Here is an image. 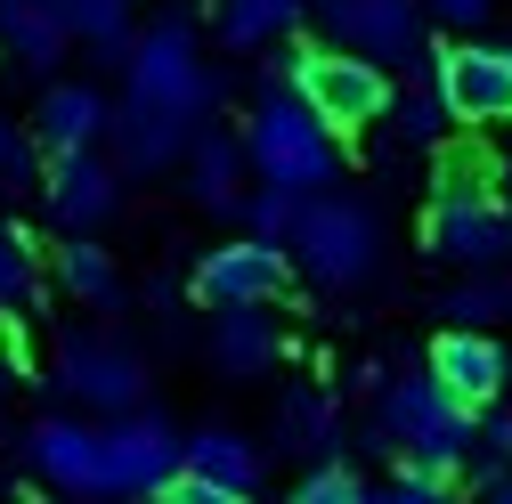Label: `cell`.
<instances>
[{"label":"cell","mask_w":512,"mask_h":504,"mask_svg":"<svg viewBox=\"0 0 512 504\" xmlns=\"http://www.w3.org/2000/svg\"><path fill=\"white\" fill-rule=\"evenodd\" d=\"M25 464L66 496H106V431H90L74 415H41L25 431Z\"/></svg>","instance_id":"cell-11"},{"label":"cell","mask_w":512,"mask_h":504,"mask_svg":"<svg viewBox=\"0 0 512 504\" xmlns=\"http://www.w3.org/2000/svg\"><path fill=\"white\" fill-rule=\"evenodd\" d=\"M399 504H447V488H415V480H399Z\"/></svg>","instance_id":"cell-34"},{"label":"cell","mask_w":512,"mask_h":504,"mask_svg":"<svg viewBox=\"0 0 512 504\" xmlns=\"http://www.w3.org/2000/svg\"><path fill=\"white\" fill-rule=\"evenodd\" d=\"M439 261H464V269H488L512 252V212L488 196V187H439L431 196V220H423Z\"/></svg>","instance_id":"cell-9"},{"label":"cell","mask_w":512,"mask_h":504,"mask_svg":"<svg viewBox=\"0 0 512 504\" xmlns=\"http://www.w3.org/2000/svg\"><path fill=\"white\" fill-rule=\"evenodd\" d=\"M57 285H66L74 301H90V309H114V301H122V269L106 261L90 236H74L66 252H57Z\"/></svg>","instance_id":"cell-23"},{"label":"cell","mask_w":512,"mask_h":504,"mask_svg":"<svg viewBox=\"0 0 512 504\" xmlns=\"http://www.w3.org/2000/svg\"><path fill=\"white\" fill-rule=\"evenodd\" d=\"M212 358L220 374H261L277 358V326H269V309H220V326H212Z\"/></svg>","instance_id":"cell-20"},{"label":"cell","mask_w":512,"mask_h":504,"mask_svg":"<svg viewBox=\"0 0 512 504\" xmlns=\"http://www.w3.org/2000/svg\"><path fill=\"white\" fill-rule=\"evenodd\" d=\"M196 131H204V122H187V114H171V106H139V98L114 106V147H122V163H131L139 179L171 171L187 147H196Z\"/></svg>","instance_id":"cell-16"},{"label":"cell","mask_w":512,"mask_h":504,"mask_svg":"<svg viewBox=\"0 0 512 504\" xmlns=\"http://www.w3.org/2000/svg\"><path fill=\"white\" fill-rule=\"evenodd\" d=\"M431 90L447 98V114L456 122H512V49L496 41H456L431 57Z\"/></svg>","instance_id":"cell-8"},{"label":"cell","mask_w":512,"mask_h":504,"mask_svg":"<svg viewBox=\"0 0 512 504\" xmlns=\"http://www.w3.org/2000/svg\"><path fill=\"white\" fill-rule=\"evenodd\" d=\"M447 122H456V114H447V98H439V90H415V98H399V131H407V139H439Z\"/></svg>","instance_id":"cell-29"},{"label":"cell","mask_w":512,"mask_h":504,"mask_svg":"<svg viewBox=\"0 0 512 504\" xmlns=\"http://www.w3.org/2000/svg\"><path fill=\"white\" fill-rule=\"evenodd\" d=\"M57 391L82 399V407H106V415H139L147 366H139L131 342H114V334H66L57 342Z\"/></svg>","instance_id":"cell-7"},{"label":"cell","mask_w":512,"mask_h":504,"mask_svg":"<svg viewBox=\"0 0 512 504\" xmlns=\"http://www.w3.org/2000/svg\"><path fill=\"white\" fill-rule=\"evenodd\" d=\"M496 504H512V480H504V488H496Z\"/></svg>","instance_id":"cell-36"},{"label":"cell","mask_w":512,"mask_h":504,"mask_svg":"<svg viewBox=\"0 0 512 504\" xmlns=\"http://www.w3.org/2000/svg\"><path fill=\"white\" fill-rule=\"evenodd\" d=\"M244 155H252V171H261V187H293V196H317V187L342 171L334 131L309 114V98H285V90H269L261 106H252Z\"/></svg>","instance_id":"cell-2"},{"label":"cell","mask_w":512,"mask_h":504,"mask_svg":"<svg viewBox=\"0 0 512 504\" xmlns=\"http://www.w3.org/2000/svg\"><path fill=\"white\" fill-rule=\"evenodd\" d=\"M277 439H285V448L326 456V448H334V399H326V391H293V399H285V431H277Z\"/></svg>","instance_id":"cell-27"},{"label":"cell","mask_w":512,"mask_h":504,"mask_svg":"<svg viewBox=\"0 0 512 504\" xmlns=\"http://www.w3.org/2000/svg\"><path fill=\"white\" fill-rule=\"evenodd\" d=\"M66 9L57 0H0V49L17 57V66H33V74H49L57 57H66Z\"/></svg>","instance_id":"cell-17"},{"label":"cell","mask_w":512,"mask_h":504,"mask_svg":"<svg viewBox=\"0 0 512 504\" xmlns=\"http://www.w3.org/2000/svg\"><path fill=\"white\" fill-rule=\"evenodd\" d=\"M187 472H196V480H220V488H261V448H252V439L244 431H187Z\"/></svg>","instance_id":"cell-19"},{"label":"cell","mask_w":512,"mask_h":504,"mask_svg":"<svg viewBox=\"0 0 512 504\" xmlns=\"http://www.w3.org/2000/svg\"><path fill=\"white\" fill-rule=\"evenodd\" d=\"M66 9V33L74 41H90L98 57H114V66H131V0H57Z\"/></svg>","instance_id":"cell-21"},{"label":"cell","mask_w":512,"mask_h":504,"mask_svg":"<svg viewBox=\"0 0 512 504\" xmlns=\"http://www.w3.org/2000/svg\"><path fill=\"white\" fill-rule=\"evenodd\" d=\"M301 25V0H220V41L228 49H269Z\"/></svg>","instance_id":"cell-22"},{"label":"cell","mask_w":512,"mask_h":504,"mask_svg":"<svg viewBox=\"0 0 512 504\" xmlns=\"http://www.w3.org/2000/svg\"><path fill=\"white\" fill-rule=\"evenodd\" d=\"M293 261H301L317 285H358V277L382 261L374 204H358V196H309L301 236H293Z\"/></svg>","instance_id":"cell-4"},{"label":"cell","mask_w":512,"mask_h":504,"mask_svg":"<svg viewBox=\"0 0 512 504\" xmlns=\"http://www.w3.org/2000/svg\"><path fill=\"white\" fill-rule=\"evenodd\" d=\"M301 212H309V196H293V187H252L244 196V228H252V244H293L301 236Z\"/></svg>","instance_id":"cell-24"},{"label":"cell","mask_w":512,"mask_h":504,"mask_svg":"<svg viewBox=\"0 0 512 504\" xmlns=\"http://www.w3.org/2000/svg\"><path fill=\"white\" fill-rule=\"evenodd\" d=\"M480 448H488V480H496V464H512V415H480Z\"/></svg>","instance_id":"cell-32"},{"label":"cell","mask_w":512,"mask_h":504,"mask_svg":"<svg viewBox=\"0 0 512 504\" xmlns=\"http://www.w3.org/2000/svg\"><path fill=\"white\" fill-rule=\"evenodd\" d=\"M252 171V155H244V139H228V131H196V147H187V196L196 204H212V212H244L236 204V179Z\"/></svg>","instance_id":"cell-18"},{"label":"cell","mask_w":512,"mask_h":504,"mask_svg":"<svg viewBox=\"0 0 512 504\" xmlns=\"http://www.w3.org/2000/svg\"><path fill=\"white\" fill-rule=\"evenodd\" d=\"M472 407L439 383V374H423V383H382V415H374V439L399 456V480L415 488H447L464 472L472 456Z\"/></svg>","instance_id":"cell-1"},{"label":"cell","mask_w":512,"mask_h":504,"mask_svg":"<svg viewBox=\"0 0 512 504\" xmlns=\"http://www.w3.org/2000/svg\"><path fill=\"white\" fill-rule=\"evenodd\" d=\"M41 204H49L57 228H74V236H90L98 220H114V171H106V155L98 147L90 155H49Z\"/></svg>","instance_id":"cell-14"},{"label":"cell","mask_w":512,"mask_h":504,"mask_svg":"<svg viewBox=\"0 0 512 504\" xmlns=\"http://www.w3.org/2000/svg\"><path fill=\"white\" fill-rule=\"evenodd\" d=\"M131 98L139 106H171V114H187V122H204L212 106H220V74H204V49H196V25L187 17H163L139 49H131Z\"/></svg>","instance_id":"cell-3"},{"label":"cell","mask_w":512,"mask_h":504,"mask_svg":"<svg viewBox=\"0 0 512 504\" xmlns=\"http://www.w3.org/2000/svg\"><path fill=\"white\" fill-rule=\"evenodd\" d=\"M293 504H366V488H358L350 464H317V472L293 488Z\"/></svg>","instance_id":"cell-28"},{"label":"cell","mask_w":512,"mask_h":504,"mask_svg":"<svg viewBox=\"0 0 512 504\" xmlns=\"http://www.w3.org/2000/svg\"><path fill=\"white\" fill-rule=\"evenodd\" d=\"M504 309H512V285H447V301H439V318L447 326H456V334H488L496 318H504Z\"/></svg>","instance_id":"cell-26"},{"label":"cell","mask_w":512,"mask_h":504,"mask_svg":"<svg viewBox=\"0 0 512 504\" xmlns=\"http://www.w3.org/2000/svg\"><path fill=\"white\" fill-rule=\"evenodd\" d=\"M33 301H41V261H33V244L17 236V220H0V309L25 318Z\"/></svg>","instance_id":"cell-25"},{"label":"cell","mask_w":512,"mask_h":504,"mask_svg":"<svg viewBox=\"0 0 512 504\" xmlns=\"http://www.w3.org/2000/svg\"><path fill=\"white\" fill-rule=\"evenodd\" d=\"M423 9H439L447 25H480V17H488V0H423Z\"/></svg>","instance_id":"cell-33"},{"label":"cell","mask_w":512,"mask_h":504,"mask_svg":"<svg viewBox=\"0 0 512 504\" xmlns=\"http://www.w3.org/2000/svg\"><path fill=\"white\" fill-rule=\"evenodd\" d=\"M326 33H334V49L374 57V66H407L423 49L415 0H326Z\"/></svg>","instance_id":"cell-10"},{"label":"cell","mask_w":512,"mask_h":504,"mask_svg":"<svg viewBox=\"0 0 512 504\" xmlns=\"http://www.w3.org/2000/svg\"><path fill=\"white\" fill-rule=\"evenodd\" d=\"M285 285H293V261L277 244H220L196 261V293L220 309H269Z\"/></svg>","instance_id":"cell-12"},{"label":"cell","mask_w":512,"mask_h":504,"mask_svg":"<svg viewBox=\"0 0 512 504\" xmlns=\"http://www.w3.org/2000/svg\"><path fill=\"white\" fill-rule=\"evenodd\" d=\"M106 131H114V106H106L98 82H49L41 106H33V139L49 155H90Z\"/></svg>","instance_id":"cell-13"},{"label":"cell","mask_w":512,"mask_h":504,"mask_svg":"<svg viewBox=\"0 0 512 504\" xmlns=\"http://www.w3.org/2000/svg\"><path fill=\"white\" fill-rule=\"evenodd\" d=\"M163 504H252L244 488H220V480H196V472H179L171 488H163Z\"/></svg>","instance_id":"cell-30"},{"label":"cell","mask_w":512,"mask_h":504,"mask_svg":"<svg viewBox=\"0 0 512 504\" xmlns=\"http://www.w3.org/2000/svg\"><path fill=\"white\" fill-rule=\"evenodd\" d=\"M33 171V131H17L9 114H0V179H25Z\"/></svg>","instance_id":"cell-31"},{"label":"cell","mask_w":512,"mask_h":504,"mask_svg":"<svg viewBox=\"0 0 512 504\" xmlns=\"http://www.w3.org/2000/svg\"><path fill=\"white\" fill-rule=\"evenodd\" d=\"M179 472H187V439H179L155 407L106 423V496H139V504H147V496H163Z\"/></svg>","instance_id":"cell-6"},{"label":"cell","mask_w":512,"mask_h":504,"mask_svg":"<svg viewBox=\"0 0 512 504\" xmlns=\"http://www.w3.org/2000/svg\"><path fill=\"white\" fill-rule=\"evenodd\" d=\"M293 98H309V114L326 122V131H366L374 114H391V82H382V66H374V57H350V49H309Z\"/></svg>","instance_id":"cell-5"},{"label":"cell","mask_w":512,"mask_h":504,"mask_svg":"<svg viewBox=\"0 0 512 504\" xmlns=\"http://www.w3.org/2000/svg\"><path fill=\"white\" fill-rule=\"evenodd\" d=\"M366 504H399V488H382V496H366Z\"/></svg>","instance_id":"cell-35"},{"label":"cell","mask_w":512,"mask_h":504,"mask_svg":"<svg viewBox=\"0 0 512 504\" xmlns=\"http://www.w3.org/2000/svg\"><path fill=\"white\" fill-rule=\"evenodd\" d=\"M431 374H439V383L456 391L472 415H488V407L504 399L512 358H504V342H496V334H456V326H447V334L431 342Z\"/></svg>","instance_id":"cell-15"}]
</instances>
